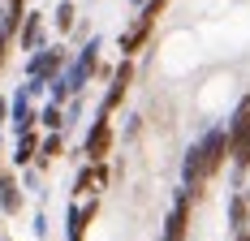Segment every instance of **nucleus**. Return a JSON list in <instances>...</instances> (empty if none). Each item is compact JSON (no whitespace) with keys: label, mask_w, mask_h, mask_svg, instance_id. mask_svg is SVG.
I'll return each mask as SVG.
<instances>
[{"label":"nucleus","mask_w":250,"mask_h":241,"mask_svg":"<svg viewBox=\"0 0 250 241\" xmlns=\"http://www.w3.org/2000/svg\"><path fill=\"white\" fill-rule=\"evenodd\" d=\"M39 125H43V129H52V134H56V129H65V125H69V120H65V112H61V103H48V108H43V112H39Z\"/></svg>","instance_id":"ddd939ff"},{"label":"nucleus","mask_w":250,"mask_h":241,"mask_svg":"<svg viewBox=\"0 0 250 241\" xmlns=\"http://www.w3.org/2000/svg\"><path fill=\"white\" fill-rule=\"evenodd\" d=\"M199 160H203V177L207 181L225 168V160H229V134L225 129H207L199 138Z\"/></svg>","instance_id":"f257e3e1"},{"label":"nucleus","mask_w":250,"mask_h":241,"mask_svg":"<svg viewBox=\"0 0 250 241\" xmlns=\"http://www.w3.org/2000/svg\"><path fill=\"white\" fill-rule=\"evenodd\" d=\"M4 117H9V103H4V99H0V125H4Z\"/></svg>","instance_id":"a211bd4d"},{"label":"nucleus","mask_w":250,"mask_h":241,"mask_svg":"<svg viewBox=\"0 0 250 241\" xmlns=\"http://www.w3.org/2000/svg\"><path fill=\"white\" fill-rule=\"evenodd\" d=\"M229 155H233V151H242V146L250 142V99H242V103H237V112H233V120H229Z\"/></svg>","instance_id":"6e6552de"},{"label":"nucleus","mask_w":250,"mask_h":241,"mask_svg":"<svg viewBox=\"0 0 250 241\" xmlns=\"http://www.w3.org/2000/svg\"><path fill=\"white\" fill-rule=\"evenodd\" d=\"M61 69H65V48H39L26 60V82H43L48 86Z\"/></svg>","instance_id":"f03ea898"},{"label":"nucleus","mask_w":250,"mask_h":241,"mask_svg":"<svg viewBox=\"0 0 250 241\" xmlns=\"http://www.w3.org/2000/svg\"><path fill=\"white\" fill-rule=\"evenodd\" d=\"M129 82H134V60L125 56L121 65H117V73H112V86H108V95H104V112L121 108V99H125V91H129Z\"/></svg>","instance_id":"0eeeda50"},{"label":"nucleus","mask_w":250,"mask_h":241,"mask_svg":"<svg viewBox=\"0 0 250 241\" xmlns=\"http://www.w3.org/2000/svg\"><path fill=\"white\" fill-rule=\"evenodd\" d=\"M186 228H190V190L173 194V211L164 220V237L160 241H186Z\"/></svg>","instance_id":"20e7f679"},{"label":"nucleus","mask_w":250,"mask_h":241,"mask_svg":"<svg viewBox=\"0 0 250 241\" xmlns=\"http://www.w3.org/2000/svg\"><path fill=\"white\" fill-rule=\"evenodd\" d=\"M13 160H18V164H30V160H39V138H35V129L18 134V151H13Z\"/></svg>","instance_id":"9b49d317"},{"label":"nucleus","mask_w":250,"mask_h":241,"mask_svg":"<svg viewBox=\"0 0 250 241\" xmlns=\"http://www.w3.org/2000/svg\"><path fill=\"white\" fill-rule=\"evenodd\" d=\"M129 4H134V9H138V13H143V9H147L151 0H129Z\"/></svg>","instance_id":"6ab92c4d"},{"label":"nucleus","mask_w":250,"mask_h":241,"mask_svg":"<svg viewBox=\"0 0 250 241\" xmlns=\"http://www.w3.org/2000/svg\"><path fill=\"white\" fill-rule=\"evenodd\" d=\"M233 164H237V172H246V168H250V142L242 146V151H233Z\"/></svg>","instance_id":"dca6fc26"},{"label":"nucleus","mask_w":250,"mask_h":241,"mask_svg":"<svg viewBox=\"0 0 250 241\" xmlns=\"http://www.w3.org/2000/svg\"><path fill=\"white\" fill-rule=\"evenodd\" d=\"M108 151H112V120L104 112V117L91 125V134H86V164H104Z\"/></svg>","instance_id":"39448f33"},{"label":"nucleus","mask_w":250,"mask_h":241,"mask_svg":"<svg viewBox=\"0 0 250 241\" xmlns=\"http://www.w3.org/2000/svg\"><path fill=\"white\" fill-rule=\"evenodd\" d=\"M95 65H100V39H91L86 48L78 52V60L69 65V69H65V82H69V91H74V95L82 91V86H86V78L95 73Z\"/></svg>","instance_id":"7ed1b4c3"},{"label":"nucleus","mask_w":250,"mask_h":241,"mask_svg":"<svg viewBox=\"0 0 250 241\" xmlns=\"http://www.w3.org/2000/svg\"><path fill=\"white\" fill-rule=\"evenodd\" d=\"M151 30H155V18H147V13H143V18H134V26L121 35V56H129V60H134V56L143 52V43L151 39Z\"/></svg>","instance_id":"423d86ee"},{"label":"nucleus","mask_w":250,"mask_h":241,"mask_svg":"<svg viewBox=\"0 0 250 241\" xmlns=\"http://www.w3.org/2000/svg\"><path fill=\"white\" fill-rule=\"evenodd\" d=\"M56 155H61V138L52 134V138H43V146H39V164H52Z\"/></svg>","instance_id":"4468645a"},{"label":"nucleus","mask_w":250,"mask_h":241,"mask_svg":"<svg viewBox=\"0 0 250 241\" xmlns=\"http://www.w3.org/2000/svg\"><path fill=\"white\" fill-rule=\"evenodd\" d=\"M18 43H22L26 52L43 48V18H39V13H26L22 18V26H18Z\"/></svg>","instance_id":"1a4fd4ad"},{"label":"nucleus","mask_w":250,"mask_h":241,"mask_svg":"<svg viewBox=\"0 0 250 241\" xmlns=\"http://www.w3.org/2000/svg\"><path fill=\"white\" fill-rule=\"evenodd\" d=\"M9 112H13V129H18V134H26V129H30L35 120H39V112L30 108V95H26V86L18 91V95H13V103H9Z\"/></svg>","instance_id":"9d476101"},{"label":"nucleus","mask_w":250,"mask_h":241,"mask_svg":"<svg viewBox=\"0 0 250 241\" xmlns=\"http://www.w3.org/2000/svg\"><path fill=\"white\" fill-rule=\"evenodd\" d=\"M0 207L13 216V211H22V194H18V181L13 177H0Z\"/></svg>","instance_id":"f8f14e48"},{"label":"nucleus","mask_w":250,"mask_h":241,"mask_svg":"<svg viewBox=\"0 0 250 241\" xmlns=\"http://www.w3.org/2000/svg\"><path fill=\"white\" fill-rule=\"evenodd\" d=\"M56 26H61V30L74 26V0H61V4H56Z\"/></svg>","instance_id":"2eb2a0df"},{"label":"nucleus","mask_w":250,"mask_h":241,"mask_svg":"<svg viewBox=\"0 0 250 241\" xmlns=\"http://www.w3.org/2000/svg\"><path fill=\"white\" fill-rule=\"evenodd\" d=\"M233 241H250V228H233Z\"/></svg>","instance_id":"f3484780"}]
</instances>
